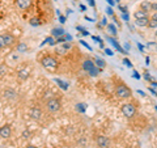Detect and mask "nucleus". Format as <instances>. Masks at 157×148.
Listing matches in <instances>:
<instances>
[{
  "instance_id": "obj_1",
  "label": "nucleus",
  "mask_w": 157,
  "mask_h": 148,
  "mask_svg": "<svg viewBox=\"0 0 157 148\" xmlns=\"http://www.w3.org/2000/svg\"><path fill=\"white\" fill-rule=\"evenodd\" d=\"M131 95H132V91L126 85V84L121 83V84H118V85L115 87V96H117L118 98L126 100V98H130Z\"/></svg>"
},
{
  "instance_id": "obj_2",
  "label": "nucleus",
  "mask_w": 157,
  "mask_h": 148,
  "mask_svg": "<svg viewBox=\"0 0 157 148\" xmlns=\"http://www.w3.org/2000/svg\"><path fill=\"white\" fill-rule=\"evenodd\" d=\"M121 110H122V114H123L126 118H132V117H135L136 114V105L135 103H132V102H127V103H123L121 107Z\"/></svg>"
},
{
  "instance_id": "obj_3",
  "label": "nucleus",
  "mask_w": 157,
  "mask_h": 148,
  "mask_svg": "<svg viewBox=\"0 0 157 148\" xmlns=\"http://www.w3.org/2000/svg\"><path fill=\"white\" fill-rule=\"evenodd\" d=\"M82 68H84L86 72H89L92 76H96L98 72H101V68L94 67V63H93L90 59H85V60L82 62Z\"/></svg>"
},
{
  "instance_id": "obj_4",
  "label": "nucleus",
  "mask_w": 157,
  "mask_h": 148,
  "mask_svg": "<svg viewBox=\"0 0 157 148\" xmlns=\"http://www.w3.org/2000/svg\"><path fill=\"white\" fill-rule=\"evenodd\" d=\"M60 107H62V103H60L59 98H50V100H47V102H46V109L50 113H56L60 110Z\"/></svg>"
},
{
  "instance_id": "obj_5",
  "label": "nucleus",
  "mask_w": 157,
  "mask_h": 148,
  "mask_svg": "<svg viewBox=\"0 0 157 148\" xmlns=\"http://www.w3.org/2000/svg\"><path fill=\"white\" fill-rule=\"evenodd\" d=\"M41 63H42L43 67L47 68V70H56V67H58V60L51 55H47L45 58H42Z\"/></svg>"
},
{
  "instance_id": "obj_6",
  "label": "nucleus",
  "mask_w": 157,
  "mask_h": 148,
  "mask_svg": "<svg viewBox=\"0 0 157 148\" xmlns=\"http://www.w3.org/2000/svg\"><path fill=\"white\" fill-rule=\"evenodd\" d=\"M14 42H16V38L12 34L6 33L0 36V46H2V49H4L6 46H12L14 45Z\"/></svg>"
},
{
  "instance_id": "obj_7",
  "label": "nucleus",
  "mask_w": 157,
  "mask_h": 148,
  "mask_svg": "<svg viewBox=\"0 0 157 148\" xmlns=\"http://www.w3.org/2000/svg\"><path fill=\"white\" fill-rule=\"evenodd\" d=\"M97 146L100 147V148H107L110 146V140H109V138L105 136V135H100V136H97Z\"/></svg>"
},
{
  "instance_id": "obj_8",
  "label": "nucleus",
  "mask_w": 157,
  "mask_h": 148,
  "mask_svg": "<svg viewBox=\"0 0 157 148\" xmlns=\"http://www.w3.org/2000/svg\"><path fill=\"white\" fill-rule=\"evenodd\" d=\"M29 115H30L32 119L39 121L42 118V110L39 109V107H32L30 111H29Z\"/></svg>"
},
{
  "instance_id": "obj_9",
  "label": "nucleus",
  "mask_w": 157,
  "mask_h": 148,
  "mask_svg": "<svg viewBox=\"0 0 157 148\" xmlns=\"http://www.w3.org/2000/svg\"><path fill=\"white\" fill-rule=\"evenodd\" d=\"M16 6L21 11H26L32 6V0H16Z\"/></svg>"
},
{
  "instance_id": "obj_10",
  "label": "nucleus",
  "mask_w": 157,
  "mask_h": 148,
  "mask_svg": "<svg viewBox=\"0 0 157 148\" xmlns=\"http://www.w3.org/2000/svg\"><path fill=\"white\" fill-rule=\"evenodd\" d=\"M11 132H12V130H11V126L9 125H4L0 127V136H2L3 139H7V138L11 136Z\"/></svg>"
},
{
  "instance_id": "obj_11",
  "label": "nucleus",
  "mask_w": 157,
  "mask_h": 148,
  "mask_svg": "<svg viewBox=\"0 0 157 148\" xmlns=\"http://www.w3.org/2000/svg\"><path fill=\"white\" fill-rule=\"evenodd\" d=\"M3 95H4V97H6L7 100H11V101H13V100H16L17 98V92L13 91V89H6L3 92Z\"/></svg>"
},
{
  "instance_id": "obj_12",
  "label": "nucleus",
  "mask_w": 157,
  "mask_h": 148,
  "mask_svg": "<svg viewBox=\"0 0 157 148\" xmlns=\"http://www.w3.org/2000/svg\"><path fill=\"white\" fill-rule=\"evenodd\" d=\"M148 17V12H145L143 11V9H137V11L134 12V18L135 20H140V18H147Z\"/></svg>"
},
{
  "instance_id": "obj_13",
  "label": "nucleus",
  "mask_w": 157,
  "mask_h": 148,
  "mask_svg": "<svg viewBox=\"0 0 157 148\" xmlns=\"http://www.w3.org/2000/svg\"><path fill=\"white\" fill-rule=\"evenodd\" d=\"M29 77V71L28 70H20V71H17V79L18 80H21V81H24V80H26V79Z\"/></svg>"
},
{
  "instance_id": "obj_14",
  "label": "nucleus",
  "mask_w": 157,
  "mask_h": 148,
  "mask_svg": "<svg viewBox=\"0 0 157 148\" xmlns=\"http://www.w3.org/2000/svg\"><path fill=\"white\" fill-rule=\"evenodd\" d=\"M135 24L137 26H148L149 25V17H147V18H140V20H135Z\"/></svg>"
},
{
  "instance_id": "obj_15",
  "label": "nucleus",
  "mask_w": 157,
  "mask_h": 148,
  "mask_svg": "<svg viewBox=\"0 0 157 148\" xmlns=\"http://www.w3.org/2000/svg\"><path fill=\"white\" fill-rule=\"evenodd\" d=\"M107 39H109V41H110V42L113 43V45H114V47L117 49L118 51H121V53H123V54H128V53H127V51H124L123 49L121 47V45H119V43L117 42V39H114V38H110V37H107Z\"/></svg>"
},
{
  "instance_id": "obj_16",
  "label": "nucleus",
  "mask_w": 157,
  "mask_h": 148,
  "mask_svg": "<svg viewBox=\"0 0 157 148\" xmlns=\"http://www.w3.org/2000/svg\"><path fill=\"white\" fill-rule=\"evenodd\" d=\"M51 34L54 37H62V36H64V30H63L62 28H54Z\"/></svg>"
},
{
  "instance_id": "obj_17",
  "label": "nucleus",
  "mask_w": 157,
  "mask_h": 148,
  "mask_svg": "<svg viewBox=\"0 0 157 148\" xmlns=\"http://www.w3.org/2000/svg\"><path fill=\"white\" fill-rule=\"evenodd\" d=\"M140 9H143V11H145V12L152 11V3H149V2H143V3L140 4Z\"/></svg>"
},
{
  "instance_id": "obj_18",
  "label": "nucleus",
  "mask_w": 157,
  "mask_h": 148,
  "mask_svg": "<svg viewBox=\"0 0 157 148\" xmlns=\"http://www.w3.org/2000/svg\"><path fill=\"white\" fill-rule=\"evenodd\" d=\"M16 49H17V53H21V54L28 51V46H26V43H24V42H20Z\"/></svg>"
},
{
  "instance_id": "obj_19",
  "label": "nucleus",
  "mask_w": 157,
  "mask_h": 148,
  "mask_svg": "<svg viewBox=\"0 0 157 148\" xmlns=\"http://www.w3.org/2000/svg\"><path fill=\"white\" fill-rule=\"evenodd\" d=\"M94 62H96V66L98 67V68H105V66H106V62L104 60V59H101V58H96L94 59Z\"/></svg>"
},
{
  "instance_id": "obj_20",
  "label": "nucleus",
  "mask_w": 157,
  "mask_h": 148,
  "mask_svg": "<svg viewBox=\"0 0 157 148\" xmlns=\"http://www.w3.org/2000/svg\"><path fill=\"white\" fill-rule=\"evenodd\" d=\"M55 81L59 84V85H60L62 89H64V91H67V89H68V84H67V83L62 81V80H59V79H55Z\"/></svg>"
},
{
  "instance_id": "obj_21",
  "label": "nucleus",
  "mask_w": 157,
  "mask_h": 148,
  "mask_svg": "<svg viewBox=\"0 0 157 148\" xmlns=\"http://www.w3.org/2000/svg\"><path fill=\"white\" fill-rule=\"evenodd\" d=\"M148 28H151V29H155V28H157V20L156 18H149V25H148Z\"/></svg>"
},
{
  "instance_id": "obj_22",
  "label": "nucleus",
  "mask_w": 157,
  "mask_h": 148,
  "mask_svg": "<svg viewBox=\"0 0 157 148\" xmlns=\"http://www.w3.org/2000/svg\"><path fill=\"white\" fill-rule=\"evenodd\" d=\"M30 25H33V26H38V25H41V20L37 18V17H33V18L30 20Z\"/></svg>"
},
{
  "instance_id": "obj_23",
  "label": "nucleus",
  "mask_w": 157,
  "mask_h": 148,
  "mask_svg": "<svg viewBox=\"0 0 157 148\" xmlns=\"http://www.w3.org/2000/svg\"><path fill=\"white\" fill-rule=\"evenodd\" d=\"M107 28H109V30H110V33L113 34V36H117V28L113 25V24H109V25H107Z\"/></svg>"
},
{
  "instance_id": "obj_24",
  "label": "nucleus",
  "mask_w": 157,
  "mask_h": 148,
  "mask_svg": "<svg viewBox=\"0 0 157 148\" xmlns=\"http://www.w3.org/2000/svg\"><path fill=\"white\" fill-rule=\"evenodd\" d=\"M43 43H48V45H55V43H56V41H54V39H52V37H47L46 39H45V41H43Z\"/></svg>"
},
{
  "instance_id": "obj_25",
  "label": "nucleus",
  "mask_w": 157,
  "mask_h": 148,
  "mask_svg": "<svg viewBox=\"0 0 157 148\" xmlns=\"http://www.w3.org/2000/svg\"><path fill=\"white\" fill-rule=\"evenodd\" d=\"M76 109L78 111H81V113H84L85 111V103H77V106H76Z\"/></svg>"
},
{
  "instance_id": "obj_26",
  "label": "nucleus",
  "mask_w": 157,
  "mask_h": 148,
  "mask_svg": "<svg viewBox=\"0 0 157 148\" xmlns=\"http://www.w3.org/2000/svg\"><path fill=\"white\" fill-rule=\"evenodd\" d=\"M0 72H2V73H0L2 76H4V75H6V72H7V67L4 66V63H2V66H0Z\"/></svg>"
},
{
  "instance_id": "obj_27",
  "label": "nucleus",
  "mask_w": 157,
  "mask_h": 148,
  "mask_svg": "<svg viewBox=\"0 0 157 148\" xmlns=\"http://www.w3.org/2000/svg\"><path fill=\"white\" fill-rule=\"evenodd\" d=\"M76 29H77V30H80V32L82 33V36H89V33H88L84 28H81V26H76Z\"/></svg>"
},
{
  "instance_id": "obj_28",
  "label": "nucleus",
  "mask_w": 157,
  "mask_h": 148,
  "mask_svg": "<svg viewBox=\"0 0 157 148\" xmlns=\"http://www.w3.org/2000/svg\"><path fill=\"white\" fill-rule=\"evenodd\" d=\"M123 63H124V64H126L127 67H132V63L130 62V59H127V58H124V59H123Z\"/></svg>"
},
{
  "instance_id": "obj_29",
  "label": "nucleus",
  "mask_w": 157,
  "mask_h": 148,
  "mask_svg": "<svg viewBox=\"0 0 157 148\" xmlns=\"http://www.w3.org/2000/svg\"><path fill=\"white\" fill-rule=\"evenodd\" d=\"M80 43H81L82 46H85V47H86V49H88V50H89V51H92V47H90L89 45H86V42H85V41H82V39H81V41H80Z\"/></svg>"
},
{
  "instance_id": "obj_30",
  "label": "nucleus",
  "mask_w": 157,
  "mask_h": 148,
  "mask_svg": "<svg viewBox=\"0 0 157 148\" xmlns=\"http://www.w3.org/2000/svg\"><path fill=\"white\" fill-rule=\"evenodd\" d=\"M106 13H107V14H110V16H113V14H114V12H113V8H111V7H107Z\"/></svg>"
},
{
  "instance_id": "obj_31",
  "label": "nucleus",
  "mask_w": 157,
  "mask_h": 148,
  "mask_svg": "<svg viewBox=\"0 0 157 148\" xmlns=\"http://www.w3.org/2000/svg\"><path fill=\"white\" fill-rule=\"evenodd\" d=\"M105 25H107V21H106V18L104 17V18L101 20V24H100V25H98V26H105Z\"/></svg>"
},
{
  "instance_id": "obj_32",
  "label": "nucleus",
  "mask_w": 157,
  "mask_h": 148,
  "mask_svg": "<svg viewBox=\"0 0 157 148\" xmlns=\"http://www.w3.org/2000/svg\"><path fill=\"white\" fill-rule=\"evenodd\" d=\"M105 53L107 54V55H113V54H114V53H113V50H110V49H105Z\"/></svg>"
},
{
  "instance_id": "obj_33",
  "label": "nucleus",
  "mask_w": 157,
  "mask_h": 148,
  "mask_svg": "<svg viewBox=\"0 0 157 148\" xmlns=\"http://www.w3.org/2000/svg\"><path fill=\"white\" fill-rule=\"evenodd\" d=\"M152 11L157 12V3H152Z\"/></svg>"
},
{
  "instance_id": "obj_34",
  "label": "nucleus",
  "mask_w": 157,
  "mask_h": 148,
  "mask_svg": "<svg viewBox=\"0 0 157 148\" xmlns=\"http://www.w3.org/2000/svg\"><path fill=\"white\" fill-rule=\"evenodd\" d=\"M149 92H151L153 96H157V92H156L155 89H152V87H149Z\"/></svg>"
},
{
  "instance_id": "obj_35",
  "label": "nucleus",
  "mask_w": 157,
  "mask_h": 148,
  "mask_svg": "<svg viewBox=\"0 0 157 148\" xmlns=\"http://www.w3.org/2000/svg\"><path fill=\"white\" fill-rule=\"evenodd\" d=\"M119 9H121V11L123 12V13H127V8H126V7H121V6H119Z\"/></svg>"
},
{
  "instance_id": "obj_36",
  "label": "nucleus",
  "mask_w": 157,
  "mask_h": 148,
  "mask_svg": "<svg viewBox=\"0 0 157 148\" xmlns=\"http://www.w3.org/2000/svg\"><path fill=\"white\" fill-rule=\"evenodd\" d=\"M59 20H60V22H62V24H64V22H66V17H64V16H60V17H59Z\"/></svg>"
},
{
  "instance_id": "obj_37",
  "label": "nucleus",
  "mask_w": 157,
  "mask_h": 148,
  "mask_svg": "<svg viewBox=\"0 0 157 148\" xmlns=\"http://www.w3.org/2000/svg\"><path fill=\"white\" fill-rule=\"evenodd\" d=\"M22 138H29V132L28 131H24L22 132Z\"/></svg>"
},
{
  "instance_id": "obj_38",
  "label": "nucleus",
  "mask_w": 157,
  "mask_h": 148,
  "mask_svg": "<svg viewBox=\"0 0 157 148\" xmlns=\"http://www.w3.org/2000/svg\"><path fill=\"white\" fill-rule=\"evenodd\" d=\"M106 2L110 4V7H113V6H114V2H115V0H106Z\"/></svg>"
},
{
  "instance_id": "obj_39",
  "label": "nucleus",
  "mask_w": 157,
  "mask_h": 148,
  "mask_svg": "<svg viewBox=\"0 0 157 148\" xmlns=\"http://www.w3.org/2000/svg\"><path fill=\"white\" fill-rule=\"evenodd\" d=\"M88 2H89V4H90V7H94V6H96L94 0H88Z\"/></svg>"
},
{
  "instance_id": "obj_40",
  "label": "nucleus",
  "mask_w": 157,
  "mask_h": 148,
  "mask_svg": "<svg viewBox=\"0 0 157 148\" xmlns=\"http://www.w3.org/2000/svg\"><path fill=\"white\" fill-rule=\"evenodd\" d=\"M93 39H94V41H98V42H102V39L100 38V37H92Z\"/></svg>"
},
{
  "instance_id": "obj_41",
  "label": "nucleus",
  "mask_w": 157,
  "mask_h": 148,
  "mask_svg": "<svg viewBox=\"0 0 157 148\" xmlns=\"http://www.w3.org/2000/svg\"><path fill=\"white\" fill-rule=\"evenodd\" d=\"M122 17H123V20H126V21H127V20H128V14H127V13H123V16H122Z\"/></svg>"
},
{
  "instance_id": "obj_42",
  "label": "nucleus",
  "mask_w": 157,
  "mask_h": 148,
  "mask_svg": "<svg viewBox=\"0 0 157 148\" xmlns=\"http://www.w3.org/2000/svg\"><path fill=\"white\" fill-rule=\"evenodd\" d=\"M134 77H135V79H140V75H139L137 72H134Z\"/></svg>"
},
{
  "instance_id": "obj_43",
  "label": "nucleus",
  "mask_w": 157,
  "mask_h": 148,
  "mask_svg": "<svg viewBox=\"0 0 157 148\" xmlns=\"http://www.w3.org/2000/svg\"><path fill=\"white\" fill-rule=\"evenodd\" d=\"M144 77L147 79V80H151V77H149V75H148V72H145V75H144Z\"/></svg>"
},
{
  "instance_id": "obj_44",
  "label": "nucleus",
  "mask_w": 157,
  "mask_h": 148,
  "mask_svg": "<svg viewBox=\"0 0 157 148\" xmlns=\"http://www.w3.org/2000/svg\"><path fill=\"white\" fill-rule=\"evenodd\" d=\"M137 47H139V50H140V51H143V50H144V47H143V46H141V45H140V43H139V45H137Z\"/></svg>"
},
{
  "instance_id": "obj_45",
  "label": "nucleus",
  "mask_w": 157,
  "mask_h": 148,
  "mask_svg": "<svg viewBox=\"0 0 157 148\" xmlns=\"http://www.w3.org/2000/svg\"><path fill=\"white\" fill-rule=\"evenodd\" d=\"M64 47L66 49H70L71 47V43H64Z\"/></svg>"
},
{
  "instance_id": "obj_46",
  "label": "nucleus",
  "mask_w": 157,
  "mask_h": 148,
  "mask_svg": "<svg viewBox=\"0 0 157 148\" xmlns=\"http://www.w3.org/2000/svg\"><path fill=\"white\" fill-rule=\"evenodd\" d=\"M124 49H126V51H128V50H130V46L126 43V45H124Z\"/></svg>"
},
{
  "instance_id": "obj_47",
  "label": "nucleus",
  "mask_w": 157,
  "mask_h": 148,
  "mask_svg": "<svg viewBox=\"0 0 157 148\" xmlns=\"http://www.w3.org/2000/svg\"><path fill=\"white\" fill-rule=\"evenodd\" d=\"M137 93H139V95H141V96H144V92H143V91H137Z\"/></svg>"
},
{
  "instance_id": "obj_48",
  "label": "nucleus",
  "mask_w": 157,
  "mask_h": 148,
  "mask_svg": "<svg viewBox=\"0 0 157 148\" xmlns=\"http://www.w3.org/2000/svg\"><path fill=\"white\" fill-rule=\"evenodd\" d=\"M26 148H37V147H34V146H32V144H29V146H26Z\"/></svg>"
},
{
  "instance_id": "obj_49",
  "label": "nucleus",
  "mask_w": 157,
  "mask_h": 148,
  "mask_svg": "<svg viewBox=\"0 0 157 148\" xmlns=\"http://www.w3.org/2000/svg\"><path fill=\"white\" fill-rule=\"evenodd\" d=\"M152 85H155V87H157V83H152Z\"/></svg>"
},
{
  "instance_id": "obj_50",
  "label": "nucleus",
  "mask_w": 157,
  "mask_h": 148,
  "mask_svg": "<svg viewBox=\"0 0 157 148\" xmlns=\"http://www.w3.org/2000/svg\"><path fill=\"white\" fill-rule=\"evenodd\" d=\"M115 2H117V3H119V0H115Z\"/></svg>"
},
{
  "instance_id": "obj_51",
  "label": "nucleus",
  "mask_w": 157,
  "mask_h": 148,
  "mask_svg": "<svg viewBox=\"0 0 157 148\" xmlns=\"http://www.w3.org/2000/svg\"><path fill=\"white\" fill-rule=\"evenodd\" d=\"M156 110H157V106H156Z\"/></svg>"
},
{
  "instance_id": "obj_52",
  "label": "nucleus",
  "mask_w": 157,
  "mask_h": 148,
  "mask_svg": "<svg viewBox=\"0 0 157 148\" xmlns=\"http://www.w3.org/2000/svg\"><path fill=\"white\" fill-rule=\"evenodd\" d=\"M156 36H157V32H156Z\"/></svg>"
}]
</instances>
